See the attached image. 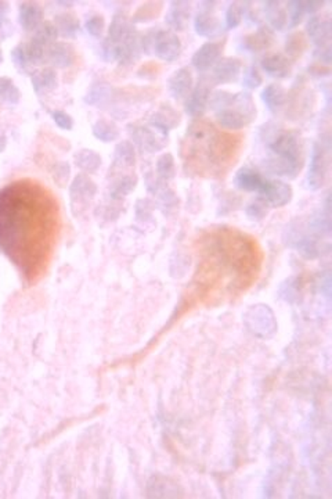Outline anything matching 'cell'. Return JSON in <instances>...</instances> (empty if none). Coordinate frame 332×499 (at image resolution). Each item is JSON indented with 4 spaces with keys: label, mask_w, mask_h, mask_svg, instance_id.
Masks as SVG:
<instances>
[{
    "label": "cell",
    "mask_w": 332,
    "mask_h": 499,
    "mask_svg": "<svg viewBox=\"0 0 332 499\" xmlns=\"http://www.w3.org/2000/svg\"><path fill=\"white\" fill-rule=\"evenodd\" d=\"M53 24L56 25L58 35H61L63 38H75L81 26L79 20L74 14L67 13L56 15Z\"/></svg>",
    "instance_id": "4316f807"
},
{
    "label": "cell",
    "mask_w": 332,
    "mask_h": 499,
    "mask_svg": "<svg viewBox=\"0 0 332 499\" xmlns=\"http://www.w3.org/2000/svg\"><path fill=\"white\" fill-rule=\"evenodd\" d=\"M136 186V178L133 176H122L119 178L115 183H113V194H127L129 192H132Z\"/></svg>",
    "instance_id": "74e56055"
},
{
    "label": "cell",
    "mask_w": 332,
    "mask_h": 499,
    "mask_svg": "<svg viewBox=\"0 0 332 499\" xmlns=\"http://www.w3.org/2000/svg\"><path fill=\"white\" fill-rule=\"evenodd\" d=\"M133 31L134 26L129 22L127 17H125L123 14H115L111 21L109 35L106 39L111 43H119Z\"/></svg>",
    "instance_id": "d4e9b609"
},
{
    "label": "cell",
    "mask_w": 332,
    "mask_h": 499,
    "mask_svg": "<svg viewBox=\"0 0 332 499\" xmlns=\"http://www.w3.org/2000/svg\"><path fill=\"white\" fill-rule=\"evenodd\" d=\"M263 84V78L255 66H248L242 72V86L252 91L258 89Z\"/></svg>",
    "instance_id": "836d02e7"
},
{
    "label": "cell",
    "mask_w": 332,
    "mask_h": 499,
    "mask_svg": "<svg viewBox=\"0 0 332 499\" xmlns=\"http://www.w3.org/2000/svg\"><path fill=\"white\" fill-rule=\"evenodd\" d=\"M57 229V204L39 186L19 182L0 192V249L28 279L45 270Z\"/></svg>",
    "instance_id": "6da1fadb"
},
{
    "label": "cell",
    "mask_w": 332,
    "mask_h": 499,
    "mask_svg": "<svg viewBox=\"0 0 332 499\" xmlns=\"http://www.w3.org/2000/svg\"><path fill=\"white\" fill-rule=\"evenodd\" d=\"M7 11H8V3L0 1V17H6Z\"/></svg>",
    "instance_id": "f6af8a7d"
},
{
    "label": "cell",
    "mask_w": 332,
    "mask_h": 499,
    "mask_svg": "<svg viewBox=\"0 0 332 499\" xmlns=\"http://www.w3.org/2000/svg\"><path fill=\"white\" fill-rule=\"evenodd\" d=\"M267 204H271L273 207H284L292 200V187L288 183H284L281 181H267L264 179L262 187L259 192Z\"/></svg>",
    "instance_id": "9c48e42d"
},
{
    "label": "cell",
    "mask_w": 332,
    "mask_h": 499,
    "mask_svg": "<svg viewBox=\"0 0 332 499\" xmlns=\"http://www.w3.org/2000/svg\"><path fill=\"white\" fill-rule=\"evenodd\" d=\"M75 165L85 172H96L102 165V155L90 148H82L74 155Z\"/></svg>",
    "instance_id": "484cf974"
},
{
    "label": "cell",
    "mask_w": 332,
    "mask_h": 499,
    "mask_svg": "<svg viewBox=\"0 0 332 499\" xmlns=\"http://www.w3.org/2000/svg\"><path fill=\"white\" fill-rule=\"evenodd\" d=\"M327 171H329V160H327L326 148L322 143L316 141L313 144L312 153H310L309 169H308V176H306L308 187L312 190L320 189L326 182Z\"/></svg>",
    "instance_id": "5b68a950"
},
{
    "label": "cell",
    "mask_w": 332,
    "mask_h": 499,
    "mask_svg": "<svg viewBox=\"0 0 332 499\" xmlns=\"http://www.w3.org/2000/svg\"><path fill=\"white\" fill-rule=\"evenodd\" d=\"M288 10H290V28H295L298 26L301 22H302V18L305 15V11H303V6H302V1H298V0H292V1H288Z\"/></svg>",
    "instance_id": "d590c367"
},
{
    "label": "cell",
    "mask_w": 332,
    "mask_h": 499,
    "mask_svg": "<svg viewBox=\"0 0 332 499\" xmlns=\"http://www.w3.org/2000/svg\"><path fill=\"white\" fill-rule=\"evenodd\" d=\"M136 162V148L129 140H122L115 146L113 153V168H130Z\"/></svg>",
    "instance_id": "cb8c5ba5"
},
{
    "label": "cell",
    "mask_w": 332,
    "mask_h": 499,
    "mask_svg": "<svg viewBox=\"0 0 332 499\" xmlns=\"http://www.w3.org/2000/svg\"><path fill=\"white\" fill-rule=\"evenodd\" d=\"M32 88L35 91V93L38 96H43L49 92H52L53 89H56L58 78H57V72L53 68H43L40 71H36L32 78Z\"/></svg>",
    "instance_id": "7402d4cb"
},
{
    "label": "cell",
    "mask_w": 332,
    "mask_h": 499,
    "mask_svg": "<svg viewBox=\"0 0 332 499\" xmlns=\"http://www.w3.org/2000/svg\"><path fill=\"white\" fill-rule=\"evenodd\" d=\"M260 99L269 112L277 113L280 109L285 106L288 100V95L280 84H270L262 91Z\"/></svg>",
    "instance_id": "ac0fdd59"
},
{
    "label": "cell",
    "mask_w": 332,
    "mask_h": 499,
    "mask_svg": "<svg viewBox=\"0 0 332 499\" xmlns=\"http://www.w3.org/2000/svg\"><path fill=\"white\" fill-rule=\"evenodd\" d=\"M118 92L113 86L107 84L93 85L85 96V103L95 107H106L113 102Z\"/></svg>",
    "instance_id": "ffe728a7"
},
{
    "label": "cell",
    "mask_w": 332,
    "mask_h": 499,
    "mask_svg": "<svg viewBox=\"0 0 332 499\" xmlns=\"http://www.w3.org/2000/svg\"><path fill=\"white\" fill-rule=\"evenodd\" d=\"M193 88H194V78L189 67H182L176 70L168 81L169 93L177 102L186 100L191 93Z\"/></svg>",
    "instance_id": "30bf717a"
},
{
    "label": "cell",
    "mask_w": 332,
    "mask_h": 499,
    "mask_svg": "<svg viewBox=\"0 0 332 499\" xmlns=\"http://www.w3.org/2000/svg\"><path fill=\"white\" fill-rule=\"evenodd\" d=\"M143 53H152L166 63H173L182 54L180 38L169 29H151L141 35Z\"/></svg>",
    "instance_id": "3957f363"
},
{
    "label": "cell",
    "mask_w": 332,
    "mask_h": 499,
    "mask_svg": "<svg viewBox=\"0 0 332 499\" xmlns=\"http://www.w3.org/2000/svg\"><path fill=\"white\" fill-rule=\"evenodd\" d=\"M104 28H106V21L102 15H92L85 22L86 32L95 38H100L104 32Z\"/></svg>",
    "instance_id": "8d00e7d4"
},
{
    "label": "cell",
    "mask_w": 332,
    "mask_h": 499,
    "mask_svg": "<svg viewBox=\"0 0 332 499\" xmlns=\"http://www.w3.org/2000/svg\"><path fill=\"white\" fill-rule=\"evenodd\" d=\"M273 45V32L267 26H259L256 32L246 35L239 42V49L245 52H262Z\"/></svg>",
    "instance_id": "2e32d148"
},
{
    "label": "cell",
    "mask_w": 332,
    "mask_h": 499,
    "mask_svg": "<svg viewBox=\"0 0 332 499\" xmlns=\"http://www.w3.org/2000/svg\"><path fill=\"white\" fill-rule=\"evenodd\" d=\"M309 74L315 75V77H327L330 75V70L329 68H320V66H313V67H309Z\"/></svg>",
    "instance_id": "ee69618b"
},
{
    "label": "cell",
    "mask_w": 332,
    "mask_h": 499,
    "mask_svg": "<svg viewBox=\"0 0 332 499\" xmlns=\"http://www.w3.org/2000/svg\"><path fill=\"white\" fill-rule=\"evenodd\" d=\"M264 206H267V203H255V204H251L249 208L246 210L248 215L252 217V218H263V215L266 214V208Z\"/></svg>",
    "instance_id": "b9f144b4"
},
{
    "label": "cell",
    "mask_w": 332,
    "mask_h": 499,
    "mask_svg": "<svg viewBox=\"0 0 332 499\" xmlns=\"http://www.w3.org/2000/svg\"><path fill=\"white\" fill-rule=\"evenodd\" d=\"M3 63V53H1V50H0V64Z\"/></svg>",
    "instance_id": "7dc6e473"
},
{
    "label": "cell",
    "mask_w": 332,
    "mask_h": 499,
    "mask_svg": "<svg viewBox=\"0 0 332 499\" xmlns=\"http://www.w3.org/2000/svg\"><path fill=\"white\" fill-rule=\"evenodd\" d=\"M306 33L309 39L319 47L330 46L332 36L331 20L329 17L312 15L306 22Z\"/></svg>",
    "instance_id": "8fae6325"
},
{
    "label": "cell",
    "mask_w": 332,
    "mask_h": 499,
    "mask_svg": "<svg viewBox=\"0 0 332 499\" xmlns=\"http://www.w3.org/2000/svg\"><path fill=\"white\" fill-rule=\"evenodd\" d=\"M263 13L273 29L281 31L288 22V14L280 1H263Z\"/></svg>",
    "instance_id": "603a6c76"
},
{
    "label": "cell",
    "mask_w": 332,
    "mask_h": 499,
    "mask_svg": "<svg viewBox=\"0 0 332 499\" xmlns=\"http://www.w3.org/2000/svg\"><path fill=\"white\" fill-rule=\"evenodd\" d=\"M0 99L11 106L18 105L21 99L19 89L15 86L14 81L7 77H0Z\"/></svg>",
    "instance_id": "f546056e"
},
{
    "label": "cell",
    "mask_w": 332,
    "mask_h": 499,
    "mask_svg": "<svg viewBox=\"0 0 332 499\" xmlns=\"http://www.w3.org/2000/svg\"><path fill=\"white\" fill-rule=\"evenodd\" d=\"M302 6H303V11L305 14H312V15H316V13L319 10L323 8L324 3L323 1H316V0H310V1H302Z\"/></svg>",
    "instance_id": "7bdbcfd3"
},
{
    "label": "cell",
    "mask_w": 332,
    "mask_h": 499,
    "mask_svg": "<svg viewBox=\"0 0 332 499\" xmlns=\"http://www.w3.org/2000/svg\"><path fill=\"white\" fill-rule=\"evenodd\" d=\"M127 130L133 143L143 153H157L168 143V135L151 124H130L127 126Z\"/></svg>",
    "instance_id": "277c9868"
},
{
    "label": "cell",
    "mask_w": 332,
    "mask_h": 499,
    "mask_svg": "<svg viewBox=\"0 0 332 499\" xmlns=\"http://www.w3.org/2000/svg\"><path fill=\"white\" fill-rule=\"evenodd\" d=\"M52 118L53 121L56 123V125L60 128V129H64V130H71L74 128V120L70 114H67L65 112H61V110H56V112H52Z\"/></svg>",
    "instance_id": "ab89813d"
},
{
    "label": "cell",
    "mask_w": 332,
    "mask_h": 499,
    "mask_svg": "<svg viewBox=\"0 0 332 499\" xmlns=\"http://www.w3.org/2000/svg\"><path fill=\"white\" fill-rule=\"evenodd\" d=\"M271 155L264 161L270 174L295 178L302 168V153L299 139L294 132L280 130L267 144Z\"/></svg>",
    "instance_id": "7a4b0ae2"
},
{
    "label": "cell",
    "mask_w": 332,
    "mask_h": 499,
    "mask_svg": "<svg viewBox=\"0 0 332 499\" xmlns=\"http://www.w3.org/2000/svg\"><path fill=\"white\" fill-rule=\"evenodd\" d=\"M10 56H11L13 63L15 64V67H18L19 70H25V68H26V66L29 64V63H28V59H26L25 45H24V43L17 45V46L11 50Z\"/></svg>",
    "instance_id": "f35d334b"
},
{
    "label": "cell",
    "mask_w": 332,
    "mask_h": 499,
    "mask_svg": "<svg viewBox=\"0 0 332 499\" xmlns=\"http://www.w3.org/2000/svg\"><path fill=\"white\" fill-rule=\"evenodd\" d=\"M159 10H161V6H158V4H154V3L143 4L137 10V13L133 15V22H145L148 20H152L158 14Z\"/></svg>",
    "instance_id": "e575fe53"
},
{
    "label": "cell",
    "mask_w": 332,
    "mask_h": 499,
    "mask_svg": "<svg viewBox=\"0 0 332 499\" xmlns=\"http://www.w3.org/2000/svg\"><path fill=\"white\" fill-rule=\"evenodd\" d=\"M305 49H306V39H305L303 33L295 32L287 38L285 52L288 56L297 59L305 52Z\"/></svg>",
    "instance_id": "1f68e13d"
},
{
    "label": "cell",
    "mask_w": 332,
    "mask_h": 499,
    "mask_svg": "<svg viewBox=\"0 0 332 499\" xmlns=\"http://www.w3.org/2000/svg\"><path fill=\"white\" fill-rule=\"evenodd\" d=\"M224 42L210 40L204 43L191 57V64L198 72H207L219 61Z\"/></svg>",
    "instance_id": "ba28073f"
},
{
    "label": "cell",
    "mask_w": 332,
    "mask_h": 499,
    "mask_svg": "<svg viewBox=\"0 0 332 499\" xmlns=\"http://www.w3.org/2000/svg\"><path fill=\"white\" fill-rule=\"evenodd\" d=\"M215 1H204L200 6L198 13L194 18V29L197 35L205 38H218L224 31V26L218 17L212 14L215 8Z\"/></svg>",
    "instance_id": "8992f818"
},
{
    "label": "cell",
    "mask_w": 332,
    "mask_h": 499,
    "mask_svg": "<svg viewBox=\"0 0 332 499\" xmlns=\"http://www.w3.org/2000/svg\"><path fill=\"white\" fill-rule=\"evenodd\" d=\"M157 172H158L159 178L166 179V181L175 178L176 164H175V158L171 153H165L157 160Z\"/></svg>",
    "instance_id": "4dcf8cb0"
},
{
    "label": "cell",
    "mask_w": 332,
    "mask_h": 499,
    "mask_svg": "<svg viewBox=\"0 0 332 499\" xmlns=\"http://www.w3.org/2000/svg\"><path fill=\"white\" fill-rule=\"evenodd\" d=\"M242 70L241 60L235 57H224L214 66L212 78L219 85L234 84L238 81Z\"/></svg>",
    "instance_id": "4fadbf2b"
},
{
    "label": "cell",
    "mask_w": 332,
    "mask_h": 499,
    "mask_svg": "<svg viewBox=\"0 0 332 499\" xmlns=\"http://www.w3.org/2000/svg\"><path fill=\"white\" fill-rule=\"evenodd\" d=\"M315 57L326 66H330L332 60L331 46H324V47H319L315 53Z\"/></svg>",
    "instance_id": "60d3db41"
},
{
    "label": "cell",
    "mask_w": 332,
    "mask_h": 499,
    "mask_svg": "<svg viewBox=\"0 0 332 499\" xmlns=\"http://www.w3.org/2000/svg\"><path fill=\"white\" fill-rule=\"evenodd\" d=\"M18 22L25 31H36L43 22V10L38 3H19Z\"/></svg>",
    "instance_id": "e0dca14e"
},
{
    "label": "cell",
    "mask_w": 332,
    "mask_h": 499,
    "mask_svg": "<svg viewBox=\"0 0 332 499\" xmlns=\"http://www.w3.org/2000/svg\"><path fill=\"white\" fill-rule=\"evenodd\" d=\"M264 178L249 167H242L234 176V185L244 192H259Z\"/></svg>",
    "instance_id": "44dd1931"
},
{
    "label": "cell",
    "mask_w": 332,
    "mask_h": 499,
    "mask_svg": "<svg viewBox=\"0 0 332 499\" xmlns=\"http://www.w3.org/2000/svg\"><path fill=\"white\" fill-rule=\"evenodd\" d=\"M150 124L159 129L161 132L169 135L171 129H175L180 124V114L169 105H164L158 112L151 116Z\"/></svg>",
    "instance_id": "d6986e66"
},
{
    "label": "cell",
    "mask_w": 332,
    "mask_h": 499,
    "mask_svg": "<svg viewBox=\"0 0 332 499\" xmlns=\"http://www.w3.org/2000/svg\"><path fill=\"white\" fill-rule=\"evenodd\" d=\"M45 59L47 60L49 64H52L56 68H67L75 63L77 54L71 43L54 42L47 47Z\"/></svg>",
    "instance_id": "7c38bea8"
},
{
    "label": "cell",
    "mask_w": 332,
    "mask_h": 499,
    "mask_svg": "<svg viewBox=\"0 0 332 499\" xmlns=\"http://www.w3.org/2000/svg\"><path fill=\"white\" fill-rule=\"evenodd\" d=\"M92 132H93V136L103 143L115 141L116 139H119V135H120L118 125L115 124L113 121L106 120V118L97 120L93 124Z\"/></svg>",
    "instance_id": "83f0119b"
},
{
    "label": "cell",
    "mask_w": 332,
    "mask_h": 499,
    "mask_svg": "<svg viewBox=\"0 0 332 499\" xmlns=\"http://www.w3.org/2000/svg\"><path fill=\"white\" fill-rule=\"evenodd\" d=\"M244 17V8L239 3H230L226 10V29L237 28Z\"/></svg>",
    "instance_id": "d6a6232c"
},
{
    "label": "cell",
    "mask_w": 332,
    "mask_h": 499,
    "mask_svg": "<svg viewBox=\"0 0 332 499\" xmlns=\"http://www.w3.org/2000/svg\"><path fill=\"white\" fill-rule=\"evenodd\" d=\"M57 38H58V32H57L56 25L53 22H50V21H45L35 31V35H33L32 40L36 42L38 45L43 46L45 49H47L52 43L56 42Z\"/></svg>",
    "instance_id": "f1b7e54d"
},
{
    "label": "cell",
    "mask_w": 332,
    "mask_h": 499,
    "mask_svg": "<svg viewBox=\"0 0 332 499\" xmlns=\"http://www.w3.org/2000/svg\"><path fill=\"white\" fill-rule=\"evenodd\" d=\"M262 70L271 78L277 79H285L292 72V63L288 57L280 53H273L266 56L262 63Z\"/></svg>",
    "instance_id": "5bb4252c"
},
{
    "label": "cell",
    "mask_w": 332,
    "mask_h": 499,
    "mask_svg": "<svg viewBox=\"0 0 332 499\" xmlns=\"http://www.w3.org/2000/svg\"><path fill=\"white\" fill-rule=\"evenodd\" d=\"M58 4H63V6H65V7H71L74 3L72 1H57Z\"/></svg>",
    "instance_id": "bcb514c9"
},
{
    "label": "cell",
    "mask_w": 332,
    "mask_h": 499,
    "mask_svg": "<svg viewBox=\"0 0 332 499\" xmlns=\"http://www.w3.org/2000/svg\"><path fill=\"white\" fill-rule=\"evenodd\" d=\"M190 17H191V3L172 1L166 13L165 21L171 28L176 31H184L190 22Z\"/></svg>",
    "instance_id": "9a60e30c"
},
{
    "label": "cell",
    "mask_w": 332,
    "mask_h": 499,
    "mask_svg": "<svg viewBox=\"0 0 332 499\" xmlns=\"http://www.w3.org/2000/svg\"><path fill=\"white\" fill-rule=\"evenodd\" d=\"M211 91H212V86H211L210 81H207L205 78H201L198 81V84L193 88L189 98L186 99L184 112L190 117L204 116V113L208 107V103H210V98L212 95Z\"/></svg>",
    "instance_id": "52a82bcc"
}]
</instances>
